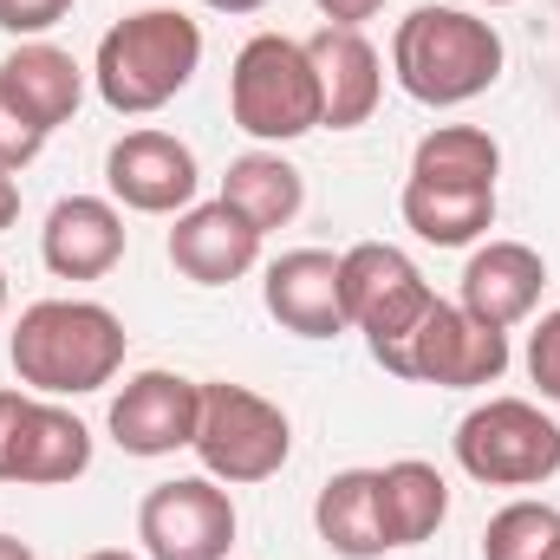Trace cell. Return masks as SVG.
<instances>
[{
  "label": "cell",
  "instance_id": "28",
  "mask_svg": "<svg viewBox=\"0 0 560 560\" xmlns=\"http://www.w3.org/2000/svg\"><path fill=\"white\" fill-rule=\"evenodd\" d=\"M313 7L326 13V26H365L385 13V0H313Z\"/></svg>",
  "mask_w": 560,
  "mask_h": 560
},
{
  "label": "cell",
  "instance_id": "10",
  "mask_svg": "<svg viewBox=\"0 0 560 560\" xmlns=\"http://www.w3.org/2000/svg\"><path fill=\"white\" fill-rule=\"evenodd\" d=\"M235 502L215 476H176L156 482L138 502L143 560H229L235 548Z\"/></svg>",
  "mask_w": 560,
  "mask_h": 560
},
{
  "label": "cell",
  "instance_id": "14",
  "mask_svg": "<svg viewBox=\"0 0 560 560\" xmlns=\"http://www.w3.org/2000/svg\"><path fill=\"white\" fill-rule=\"evenodd\" d=\"M261 242L268 235L255 222H242L222 196L189 202L176 215V229H170V268L183 280H196V287H229V280H242L261 261Z\"/></svg>",
  "mask_w": 560,
  "mask_h": 560
},
{
  "label": "cell",
  "instance_id": "30",
  "mask_svg": "<svg viewBox=\"0 0 560 560\" xmlns=\"http://www.w3.org/2000/svg\"><path fill=\"white\" fill-rule=\"evenodd\" d=\"M202 7H215V13H261L268 0H202Z\"/></svg>",
  "mask_w": 560,
  "mask_h": 560
},
{
  "label": "cell",
  "instance_id": "1",
  "mask_svg": "<svg viewBox=\"0 0 560 560\" xmlns=\"http://www.w3.org/2000/svg\"><path fill=\"white\" fill-rule=\"evenodd\" d=\"M131 332L98 300H33L7 339L13 378L39 398H85L125 372Z\"/></svg>",
  "mask_w": 560,
  "mask_h": 560
},
{
  "label": "cell",
  "instance_id": "23",
  "mask_svg": "<svg viewBox=\"0 0 560 560\" xmlns=\"http://www.w3.org/2000/svg\"><path fill=\"white\" fill-rule=\"evenodd\" d=\"M411 176L418 183H443V189H495L502 143L489 138L482 125H436L411 150Z\"/></svg>",
  "mask_w": 560,
  "mask_h": 560
},
{
  "label": "cell",
  "instance_id": "13",
  "mask_svg": "<svg viewBox=\"0 0 560 560\" xmlns=\"http://www.w3.org/2000/svg\"><path fill=\"white\" fill-rule=\"evenodd\" d=\"M306 59L319 72V125L332 131H359L378 98H385V59L359 26H319L306 39Z\"/></svg>",
  "mask_w": 560,
  "mask_h": 560
},
{
  "label": "cell",
  "instance_id": "12",
  "mask_svg": "<svg viewBox=\"0 0 560 560\" xmlns=\"http://www.w3.org/2000/svg\"><path fill=\"white\" fill-rule=\"evenodd\" d=\"M105 183L138 215H183L202 189V170L196 150L170 131H125L105 150Z\"/></svg>",
  "mask_w": 560,
  "mask_h": 560
},
{
  "label": "cell",
  "instance_id": "7",
  "mask_svg": "<svg viewBox=\"0 0 560 560\" xmlns=\"http://www.w3.org/2000/svg\"><path fill=\"white\" fill-rule=\"evenodd\" d=\"M339 280H346V319L365 332L372 359L392 365L398 346L418 332V319L436 306V287L423 280V268L392 248V242H359L339 255Z\"/></svg>",
  "mask_w": 560,
  "mask_h": 560
},
{
  "label": "cell",
  "instance_id": "35",
  "mask_svg": "<svg viewBox=\"0 0 560 560\" xmlns=\"http://www.w3.org/2000/svg\"><path fill=\"white\" fill-rule=\"evenodd\" d=\"M555 560H560V548H555Z\"/></svg>",
  "mask_w": 560,
  "mask_h": 560
},
{
  "label": "cell",
  "instance_id": "11",
  "mask_svg": "<svg viewBox=\"0 0 560 560\" xmlns=\"http://www.w3.org/2000/svg\"><path fill=\"white\" fill-rule=\"evenodd\" d=\"M196 418H202V385L150 365L112 398V443L125 456H176L196 443Z\"/></svg>",
  "mask_w": 560,
  "mask_h": 560
},
{
  "label": "cell",
  "instance_id": "16",
  "mask_svg": "<svg viewBox=\"0 0 560 560\" xmlns=\"http://www.w3.org/2000/svg\"><path fill=\"white\" fill-rule=\"evenodd\" d=\"M39 261L59 280H105L125 261V215L105 196H59L39 229Z\"/></svg>",
  "mask_w": 560,
  "mask_h": 560
},
{
  "label": "cell",
  "instance_id": "27",
  "mask_svg": "<svg viewBox=\"0 0 560 560\" xmlns=\"http://www.w3.org/2000/svg\"><path fill=\"white\" fill-rule=\"evenodd\" d=\"M72 7H79V0H0V33H13V39H39V33H52Z\"/></svg>",
  "mask_w": 560,
  "mask_h": 560
},
{
  "label": "cell",
  "instance_id": "19",
  "mask_svg": "<svg viewBox=\"0 0 560 560\" xmlns=\"http://www.w3.org/2000/svg\"><path fill=\"white\" fill-rule=\"evenodd\" d=\"M313 528H319L326 555H339V560L392 555L385 515H378V469H339V476H326V489L313 502Z\"/></svg>",
  "mask_w": 560,
  "mask_h": 560
},
{
  "label": "cell",
  "instance_id": "29",
  "mask_svg": "<svg viewBox=\"0 0 560 560\" xmlns=\"http://www.w3.org/2000/svg\"><path fill=\"white\" fill-rule=\"evenodd\" d=\"M13 222H20V183L0 170V229H13Z\"/></svg>",
  "mask_w": 560,
  "mask_h": 560
},
{
  "label": "cell",
  "instance_id": "25",
  "mask_svg": "<svg viewBox=\"0 0 560 560\" xmlns=\"http://www.w3.org/2000/svg\"><path fill=\"white\" fill-rule=\"evenodd\" d=\"M46 138H52V131H39V125H33V118L0 92V170H7V176H13V170H26V163L46 150Z\"/></svg>",
  "mask_w": 560,
  "mask_h": 560
},
{
  "label": "cell",
  "instance_id": "8",
  "mask_svg": "<svg viewBox=\"0 0 560 560\" xmlns=\"http://www.w3.org/2000/svg\"><path fill=\"white\" fill-rule=\"evenodd\" d=\"M385 372L411 378V385H436V392H476V385H495L509 372V332L436 300Z\"/></svg>",
  "mask_w": 560,
  "mask_h": 560
},
{
  "label": "cell",
  "instance_id": "4",
  "mask_svg": "<svg viewBox=\"0 0 560 560\" xmlns=\"http://www.w3.org/2000/svg\"><path fill=\"white\" fill-rule=\"evenodd\" d=\"M229 118L255 143H293L319 131V72L306 59V39L255 33L229 66Z\"/></svg>",
  "mask_w": 560,
  "mask_h": 560
},
{
  "label": "cell",
  "instance_id": "9",
  "mask_svg": "<svg viewBox=\"0 0 560 560\" xmlns=\"http://www.w3.org/2000/svg\"><path fill=\"white\" fill-rule=\"evenodd\" d=\"M92 469V430L66 405L39 392H7L0 385V482L20 489H59Z\"/></svg>",
  "mask_w": 560,
  "mask_h": 560
},
{
  "label": "cell",
  "instance_id": "5",
  "mask_svg": "<svg viewBox=\"0 0 560 560\" xmlns=\"http://www.w3.org/2000/svg\"><path fill=\"white\" fill-rule=\"evenodd\" d=\"M456 463L482 489H541L560 476V423L528 398H489L456 423Z\"/></svg>",
  "mask_w": 560,
  "mask_h": 560
},
{
  "label": "cell",
  "instance_id": "17",
  "mask_svg": "<svg viewBox=\"0 0 560 560\" xmlns=\"http://www.w3.org/2000/svg\"><path fill=\"white\" fill-rule=\"evenodd\" d=\"M541 287H548V261L528 248V242H482L463 268V313H476L482 326H522L535 306H541Z\"/></svg>",
  "mask_w": 560,
  "mask_h": 560
},
{
  "label": "cell",
  "instance_id": "21",
  "mask_svg": "<svg viewBox=\"0 0 560 560\" xmlns=\"http://www.w3.org/2000/svg\"><path fill=\"white\" fill-rule=\"evenodd\" d=\"M378 515H385L392 548H423L450 515V482L436 476V463L398 456V463L378 469Z\"/></svg>",
  "mask_w": 560,
  "mask_h": 560
},
{
  "label": "cell",
  "instance_id": "32",
  "mask_svg": "<svg viewBox=\"0 0 560 560\" xmlns=\"http://www.w3.org/2000/svg\"><path fill=\"white\" fill-rule=\"evenodd\" d=\"M85 560H138V555H125V548H98V555H85Z\"/></svg>",
  "mask_w": 560,
  "mask_h": 560
},
{
  "label": "cell",
  "instance_id": "31",
  "mask_svg": "<svg viewBox=\"0 0 560 560\" xmlns=\"http://www.w3.org/2000/svg\"><path fill=\"white\" fill-rule=\"evenodd\" d=\"M0 560H39L26 541H13V535H0Z\"/></svg>",
  "mask_w": 560,
  "mask_h": 560
},
{
  "label": "cell",
  "instance_id": "3",
  "mask_svg": "<svg viewBox=\"0 0 560 560\" xmlns=\"http://www.w3.org/2000/svg\"><path fill=\"white\" fill-rule=\"evenodd\" d=\"M196 66H202V26L176 7H138L98 39L92 85L118 118H150L196 79Z\"/></svg>",
  "mask_w": 560,
  "mask_h": 560
},
{
  "label": "cell",
  "instance_id": "26",
  "mask_svg": "<svg viewBox=\"0 0 560 560\" xmlns=\"http://www.w3.org/2000/svg\"><path fill=\"white\" fill-rule=\"evenodd\" d=\"M528 378L541 385V398L560 405V306L541 313V326L528 332Z\"/></svg>",
  "mask_w": 560,
  "mask_h": 560
},
{
  "label": "cell",
  "instance_id": "33",
  "mask_svg": "<svg viewBox=\"0 0 560 560\" xmlns=\"http://www.w3.org/2000/svg\"><path fill=\"white\" fill-rule=\"evenodd\" d=\"M0 313H7V268H0Z\"/></svg>",
  "mask_w": 560,
  "mask_h": 560
},
{
  "label": "cell",
  "instance_id": "18",
  "mask_svg": "<svg viewBox=\"0 0 560 560\" xmlns=\"http://www.w3.org/2000/svg\"><path fill=\"white\" fill-rule=\"evenodd\" d=\"M0 92L39 125V131H59L79 105H85V66L52 46V39H20L7 59H0Z\"/></svg>",
  "mask_w": 560,
  "mask_h": 560
},
{
  "label": "cell",
  "instance_id": "22",
  "mask_svg": "<svg viewBox=\"0 0 560 560\" xmlns=\"http://www.w3.org/2000/svg\"><path fill=\"white\" fill-rule=\"evenodd\" d=\"M222 202H229L242 222H255V229L268 235V229H287V222L300 215V202H306V176H300L280 150H248V156L229 163V176H222Z\"/></svg>",
  "mask_w": 560,
  "mask_h": 560
},
{
  "label": "cell",
  "instance_id": "24",
  "mask_svg": "<svg viewBox=\"0 0 560 560\" xmlns=\"http://www.w3.org/2000/svg\"><path fill=\"white\" fill-rule=\"evenodd\" d=\"M560 548V509L548 502H509L482 528V560H555Z\"/></svg>",
  "mask_w": 560,
  "mask_h": 560
},
{
  "label": "cell",
  "instance_id": "2",
  "mask_svg": "<svg viewBox=\"0 0 560 560\" xmlns=\"http://www.w3.org/2000/svg\"><path fill=\"white\" fill-rule=\"evenodd\" d=\"M502 59H509L502 33L469 7H418L392 33V72L430 112H456L482 98L502 79Z\"/></svg>",
  "mask_w": 560,
  "mask_h": 560
},
{
  "label": "cell",
  "instance_id": "6",
  "mask_svg": "<svg viewBox=\"0 0 560 560\" xmlns=\"http://www.w3.org/2000/svg\"><path fill=\"white\" fill-rule=\"evenodd\" d=\"M189 450L202 456V469L215 482H268L293 456V423L275 398H261L248 385H229V378H209Z\"/></svg>",
  "mask_w": 560,
  "mask_h": 560
},
{
  "label": "cell",
  "instance_id": "15",
  "mask_svg": "<svg viewBox=\"0 0 560 560\" xmlns=\"http://www.w3.org/2000/svg\"><path fill=\"white\" fill-rule=\"evenodd\" d=\"M261 300L287 332L300 339H339L352 319H346V280H339V255L326 248H287L268 280H261Z\"/></svg>",
  "mask_w": 560,
  "mask_h": 560
},
{
  "label": "cell",
  "instance_id": "34",
  "mask_svg": "<svg viewBox=\"0 0 560 560\" xmlns=\"http://www.w3.org/2000/svg\"><path fill=\"white\" fill-rule=\"evenodd\" d=\"M482 7H515V0H482Z\"/></svg>",
  "mask_w": 560,
  "mask_h": 560
},
{
  "label": "cell",
  "instance_id": "20",
  "mask_svg": "<svg viewBox=\"0 0 560 560\" xmlns=\"http://www.w3.org/2000/svg\"><path fill=\"white\" fill-rule=\"evenodd\" d=\"M398 215L430 248H469V242H482L495 229V189H443V183L405 176Z\"/></svg>",
  "mask_w": 560,
  "mask_h": 560
}]
</instances>
